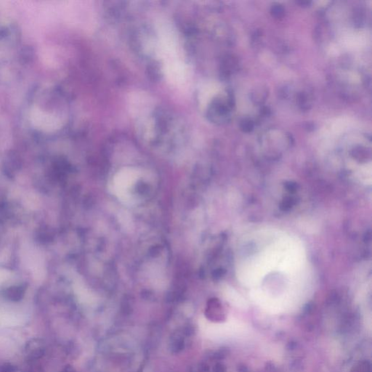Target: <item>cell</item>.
<instances>
[{
  "label": "cell",
  "instance_id": "obj_1",
  "mask_svg": "<svg viewBox=\"0 0 372 372\" xmlns=\"http://www.w3.org/2000/svg\"><path fill=\"white\" fill-rule=\"evenodd\" d=\"M129 106L132 113L142 115L149 109L151 100L148 96L144 93H135L129 97Z\"/></svg>",
  "mask_w": 372,
  "mask_h": 372
}]
</instances>
